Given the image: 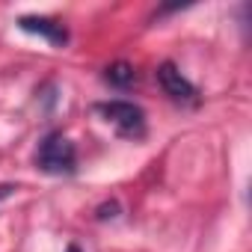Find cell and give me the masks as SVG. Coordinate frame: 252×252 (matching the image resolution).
Instances as JSON below:
<instances>
[{"label":"cell","mask_w":252,"mask_h":252,"mask_svg":"<svg viewBox=\"0 0 252 252\" xmlns=\"http://www.w3.org/2000/svg\"><path fill=\"white\" fill-rule=\"evenodd\" d=\"M36 166L42 172H48V175H74L77 172V149H74V143L65 134L51 131L39 143Z\"/></svg>","instance_id":"6da1fadb"},{"label":"cell","mask_w":252,"mask_h":252,"mask_svg":"<svg viewBox=\"0 0 252 252\" xmlns=\"http://www.w3.org/2000/svg\"><path fill=\"white\" fill-rule=\"evenodd\" d=\"M95 110H98L110 125H116V131H119L122 137H128V140H143V137H146V113H143V107H137L134 101H122V98H116V101H101Z\"/></svg>","instance_id":"7a4b0ae2"},{"label":"cell","mask_w":252,"mask_h":252,"mask_svg":"<svg viewBox=\"0 0 252 252\" xmlns=\"http://www.w3.org/2000/svg\"><path fill=\"white\" fill-rule=\"evenodd\" d=\"M158 83L163 86V92L178 101V104H196L199 101V89L178 71L175 63H160L158 65Z\"/></svg>","instance_id":"3957f363"},{"label":"cell","mask_w":252,"mask_h":252,"mask_svg":"<svg viewBox=\"0 0 252 252\" xmlns=\"http://www.w3.org/2000/svg\"><path fill=\"white\" fill-rule=\"evenodd\" d=\"M18 27H21L24 33L42 36V39H45V42H51L54 48H63V45H68V30H65L60 21H54V18L24 15V18H18Z\"/></svg>","instance_id":"277c9868"},{"label":"cell","mask_w":252,"mask_h":252,"mask_svg":"<svg viewBox=\"0 0 252 252\" xmlns=\"http://www.w3.org/2000/svg\"><path fill=\"white\" fill-rule=\"evenodd\" d=\"M107 80H110L113 86H119V89H128V86L137 80V71H134L128 63H113V65L107 68Z\"/></svg>","instance_id":"5b68a950"},{"label":"cell","mask_w":252,"mask_h":252,"mask_svg":"<svg viewBox=\"0 0 252 252\" xmlns=\"http://www.w3.org/2000/svg\"><path fill=\"white\" fill-rule=\"evenodd\" d=\"M12 190H15V187H12V184H3V187H0V199H3V196H9V193H12Z\"/></svg>","instance_id":"8992f818"},{"label":"cell","mask_w":252,"mask_h":252,"mask_svg":"<svg viewBox=\"0 0 252 252\" xmlns=\"http://www.w3.org/2000/svg\"><path fill=\"white\" fill-rule=\"evenodd\" d=\"M65 252H80V246H77V243H71V246H68Z\"/></svg>","instance_id":"52a82bcc"}]
</instances>
